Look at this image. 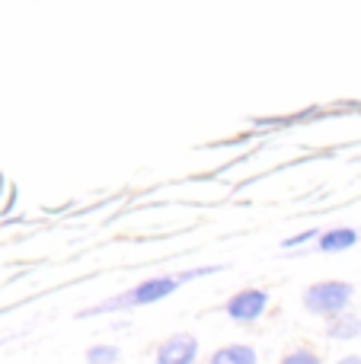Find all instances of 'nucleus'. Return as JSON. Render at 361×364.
Listing matches in <instances>:
<instances>
[{"label":"nucleus","mask_w":361,"mask_h":364,"mask_svg":"<svg viewBox=\"0 0 361 364\" xmlns=\"http://www.w3.org/2000/svg\"><path fill=\"white\" fill-rule=\"evenodd\" d=\"M224 265H198V269H183V272H163V275H151L144 282L131 284V288L119 291V294L106 297V301L93 304V307L80 310V320H90V316H102V314H128V310H138V307H151V304L166 301L170 294H176L183 284L195 282V278L205 275H215L221 272Z\"/></svg>","instance_id":"obj_1"},{"label":"nucleus","mask_w":361,"mask_h":364,"mask_svg":"<svg viewBox=\"0 0 361 364\" xmlns=\"http://www.w3.org/2000/svg\"><path fill=\"white\" fill-rule=\"evenodd\" d=\"M352 301H355V284L343 282V278H323V282H313L304 288L301 294V304L311 316H320V320H333V316L352 310Z\"/></svg>","instance_id":"obj_2"},{"label":"nucleus","mask_w":361,"mask_h":364,"mask_svg":"<svg viewBox=\"0 0 361 364\" xmlns=\"http://www.w3.org/2000/svg\"><path fill=\"white\" fill-rule=\"evenodd\" d=\"M269 291L266 288H240L224 301V314L227 320L240 323V326H249V323H259L269 310Z\"/></svg>","instance_id":"obj_3"},{"label":"nucleus","mask_w":361,"mask_h":364,"mask_svg":"<svg viewBox=\"0 0 361 364\" xmlns=\"http://www.w3.org/2000/svg\"><path fill=\"white\" fill-rule=\"evenodd\" d=\"M202 342L192 333H173L153 348V364H198Z\"/></svg>","instance_id":"obj_4"},{"label":"nucleus","mask_w":361,"mask_h":364,"mask_svg":"<svg viewBox=\"0 0 361 364\" xmlns=\"http://www.w3.org/2000/svg\"><path fill=\"white\" fill-rule=\"evenodd\" d=\"M358 240H361V230L345 227V224H336V227H330V230L320 233V240H317L313 250L317 252H345V250H352Z\"/></svg>","instance_id":"obj_5"},{"label":"nucleus","mask_w":361,"mask_h":364,"mask_svg":"<svg viewBox=\"0 0 361 364\" xmlns=\"http://www.w3.org/2000/svg\"><path fill=\"white\" fill-rule=\"evenodd\" d=\"M208 364H259V352L249 342H227L208 355Z\"/></svg>","instance_id":"obj_6"},{"label":"nucleus","mask_w":361,"mask_h":364,"mask_svg":"<svg viewBox=\"0 0 361 364\" xmlns=\"http://www.w3.org/2000/svg\"><path fill=\"white\" fill-rule=\"evenodd\" d=\"M361 336V316L355 310H345V314L326 320V339L330 342H355Z\"/></svg>","instance_id":"obj_7"},{"label":"nucleus","mask_w":361,"mask_h":364,"mask_svg":"<svg viewBox=\"0 0 361 364\" xmlns=\"http://www.w3.org/2000/svg\"><path fill=\"white\" fill-rule=\"evenodd\" d=\"M87 364H119L122 358V348L119 346H112V342H96V346H90L87 348Z\"/></svg>","instance_id":"obj_8"},{"label":"nucleus","mask_w":361,"mask_h":364,"mask_svg":"<svg viewBox=\"0 0 361 364\" xmlns=\"http://www.w3.org/2000/svg\"><path fill=\"white\" fill-rule=\"evenodd\" d=\"M279 364H323V358H320V352L311 346H294L281 355Z\"/></svg>","instance_id":"obj_9"},{"label":"nucleus","mask_w":361,"mask_h":364,"mask_svg":"<svg viewBox=\"0 0 361 364\" xmlns=\"http://www.w3.org/2000/svg\"><path fill=\"white\" fill-rule=\"evenodd\" d=\"M320 233H323V230H317V227H307V230H301V233H294V237H288L281 246H285V250H294V246L317 243V240H320Z\"/></svg>","instance_id":"obj_10"},{"label":"nucleus","mask_w":361,"mask_h":364,"mask_svg":"<svg viewBox=\"0 0 361 364\" xmlns=\"http://www.w3.org/2000/svg\"><path fill=\"white\" fill-rule=\"evenodd\" d=\"M336 364H361V355H355V352H349V355H343Z\"/></svg>","instance_id":"obj_11"}]
</instances>
